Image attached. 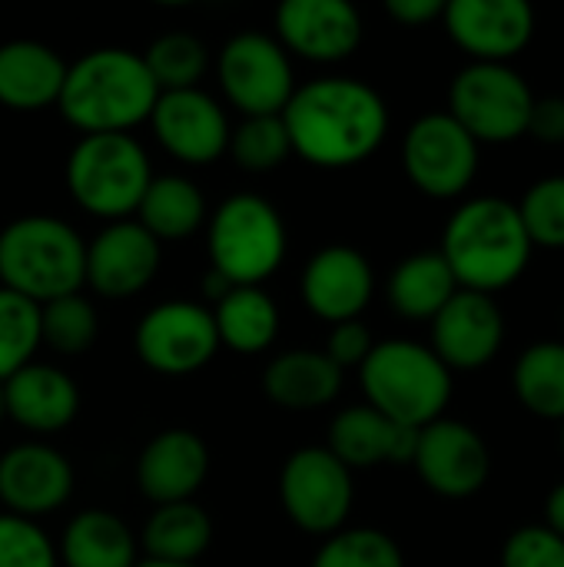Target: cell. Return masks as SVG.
<instances>
[{"label":"cell","mask_w":564,"mask_h":567,"mask_svg":"<svg viewBox=\"0 0 564 567\" xmlns=\"http://www.w3.org/2000/svg\"><path fill=\"white\" fill-rule=\"evenodd\" d=\"M293 153L316 169H352L389 136V106L376 86L356 76L299 83L283 110Z\"/></svg>","instance_id":"cell-1"},{"label":"cell","mask_w":564,"mask_h":567,"mask_svg":"<svg viewBox=\"0 0 564 567\" xmlns=\"http://www.w3.org/2000/svg\"><path fill=\"white\" fill-rule=\"evenodd\" d=\"M160 86L150 76L143 53L126 47H96L66 63V80L57 100L63 120L80 136L130 133L150 120Z\"/></svg>","instance_id":"cell-2"},{"label":"cell","mask_w":564,"mask_h":567,"mask_svg":"<svg viewBox=\"0 0 564 567\" xmlns=\"http://www.w3.org/2000/svg\"><path fill=\"white\" fill-rule=\"evenodd\" d=\"M532 249L519 206L499 196H479L449 216L439 252L459 289L492 296L529 269Z\"/></svg>","instance_id":"cell-3"},{"label":"cell","mask_w":564,"mask_h":567,"mask_svg":"<svg viewBox=\"0 0 564 567\" xmlns=\"http://www.w3.org/2000/svg\"><path fill=\"white\" fill-rule=\"evenodd\" d=\"M86 243L57 216L30 213L0 229V289H10L33 306L83 292Z\"/></svg>","instance_id":"cell-4"},{"label":"cell","mask_w":564,"mask_h":567,"mask_svg":"<svg viewBox=\"0 0 564 567\" xmlns=\"http://www.w3.org/2000/svg\"><path fill=\"white\" fill-rule=\"evenodd\" d=\"M359 385L369 409L409 429H425L445 419L452 402V372L429 346L412 339L376 342L359 365Z\"/></svg>","instance_id":"cell-5"},{"label":"cell","mask_w":564,"mask_h":567,"mask_svg":"<svg viewBox=\"0 0 564 567\" xmlns=\"http://www.w3.org/2000/svg\"><path fill=\"white\" fill-rule=\"evenodd\" d=\"M153 176L150 153L133 133L80 136L63 169L70 199L103 223L133 219Z\"/></svg>","instance_id":"cell-6"},{"label":"cell","mask_w":564,"mask_h":567,"mask_svg":"<svg viewBox=\"0 0 564 567\" xmlns=\"http://www.w3.org/2000/svg\"><path fill=\"white\" fill-rule=\"evenodd\" d=\"M289 249L283 213L259 193H233L206 219L209 269L233 286H263Z\"/></svg>","instance_id":"cell-7"},{"label":"cell","mask_w":564,"mask_h":567,"mask_svg":"<svg viewBox=\"0 0 564 567\" xmlns=\"http://www.w3.org/2000/svg\"><path fill=\"white\" fill-rule=\"evenodd\" d=\"M535 93L509 63H469L449 86V116L482 143H515L529 130Z\"/></svg>","instance_id":"cell-8"},{"label":"cell","mask_w":564,"mask_h":567,"mask_svg":"<svg viewBox=\"0 0 564 567\" xmlns=\"http://www.w3.org/2000/svg\"><path fill=\"white\" fill-rule=\"evenodd\" d=\"M352 472L326 445H306L286 458L279 472V505L299 532L312 538L342 532L352 515Z\"/></svg>","instance_id":"cell-9"},{"label":"cell","mask_w":564,"mask_h":567,"mask_svg":"<svg viewBox=\"0 0 564 567\" xmlns=\"http://www.w3.org/2000/svg\"><path fill=\"white\" fill-rule=\"evenodd\" d=\"M216 76L226 103L243 116H283L299 86L293 56L276 37L259 30H243L223 43Z\"/></svg>","instance_id":"cell-10"},{"label":"cell","mask_w":564,"mask_h":567,"mask_svg":"<svg viewBox=\"0 0 564 567\" xmlns=\"http://www.w3.org/2000/svg\"><path fill=\"white\" fill-rule=\"evenodd\" d=\"M140 362L166 379H183L206 369L219 352V336L209 306L166 299L143 312L133 332Z\"/></svg>","instance_id":"cell-11"},{"label":"cell","mask_w":564,"mask_h":567,"mask_svg":"<svg viewBox=\"0 0 564 567\" xmlns=\"http://www.w3.org/2000/svg\"><path fill=\"white\" fill-rule=\"evenodd\" d=\"M402 169L419 193L459 199L475 183L479 143L449 113H425L406 130Z\"/></svg>","instance_id":"cell-12"},{"label":"cell","mask_w":564,"mask_h":567,"mask_svg":"<svg viewBox=\"0 0 564 567\" xmlns=\"http://www.w3.org/2000/svg\"><path fill=\"white\" fill-rule=\"evenodd\" d=\"M146 123L163 153H170L183 166L216 163L226 153L233 130L223 103L199 86L160 93Z\"/></svg>","instance_id":"cell-13"},{"label":"cell","mask_w":564,"mask_h":567,"mask_svg":"<svg viewBox=\"0 0 564 567\" xmlns=\"http://www.w3.org/2000/svg\"><path fill=\"white\" fill-rule=\"evenodd\" d=\"M412 465L422 485L432 488L435 495L472 498L475 492L485 488L492 475V452L472 425L459 419H439L419 429Z\"/></svg>","instance_id":"cell-14"},{"label":"cell","mask_w":564,"mask_h":567,"mask_svg":"<svg viewBox=\"0 0 564 567\" xmlns=\"http://www.w3.org/2000/svg\"><path fill=\"white\" fill-rule=\"evenodd\" d=\"M163 246L136 223L120 219L106 223L90 243H86V282L90 292L100 299H133L140 296L160 272Z\"/></svg>","instance_id":"cell-15"},{"label":"cell","mask_w":564,"mask_h":567,"mask_svg":"<svg viewBox=\"0 0 564 567\" xmlns=\"http://www.w3.org/2000/svg\"><path fill=\"white\" fill-rule=\"evenodd\" d=\"M442 23L472 63H509L535 37V10L525 0H452Z\"/></svg>","instance_id":"cell-16"},{"label":"cell","mask_w":564,"mask_h":567,"mask_svg":"<svg viewBox=\"0 0 564 567\" xmlns=\"http://www.w3.org/2000/svg\"><path fill=\"white\" fill-rule=\"evenodd\" d=\"M73 495V465L47 442H20L0 455V505L7 515L37 522L60 512Z\"/></svg>","instance_id":"cell-17"},{"label":"cell","mask_w":564,"mask_h":567,"mask_svg":"<svg viewBox=\"0 0 564 567\" xmlns=\"http://www.w3.org/2000/svg\"><path fill=\"white\" fill-rule=\"evenodd\" d=\"M276 40L289 56L342 63L362 43V13L349 0H286L276 10Z\"/></svg>","instance_id":"cell-18"},{"label":"cell","mask_w":564,"mask_h":567,"mask_svg":"<svg viewBox=\"0 0 564 567\" xmlns=\"http://www.w3.org/2000/svg\"><path fill=\"white\" fill-rule=\"evenodd\" d=\"M432 326V352L449 372L485 369L505 342V316L499 302L485 292L459 289Z\"/></svg>","instance_id":"cell-19"},{"label":"cell","mask_w":564,"mask_h":567,"mask_svg":"<svg viewBox=\"0 0 564 567\" xmlns=\"http://www.w3.org/2000/svg\"><path fill=\"white\" fill-rule=\"evenodd\" d=\"M299 292L316 319L329 326L352 322L376 296V272L359 249L332 243L309 256L299 276Z\"/></svg>","instance_id":"cell-20"},{"label":"cell","mask_w":564,"mask_h":567,"mask_svg":"<svg viewBox=\"0 0 564 567\" xmlns=\"http://www.w3.org/2000/svg\"><path fill=\"white\" fill-rule=\"evenodd\" d=\"M209 475V449L189 429H166L153 435L136 458V488L160 505L193 502Z\"/></svg>","instance_id":"cell-21"},{"label":"cell","mask_w":564,"mask_h":567,"mask_svg":"<svg viewBox=\"0 0 564 567\" xmlns=\"http://www.w3.org/2000/svg\"><path fill=\"white\" fill-rule=\"evenodd\" d=\"M3 405L17 429L47 439L73 425L80 415V389L57 365L30 362L3 382Z\"/></svg>","instance_id":"cell-22"},{"label":"cell","mask_w":564,"mask_h":567,"mask_svg":"<svg viewBox=\"0 0 564 567\" xmlns=\"http://www.w3.org/2000/svg\"><path fill=\"white\" fill-rule=\"evenodd\" d=\"M419 429L396 425L369 405L342 409L329 425L326 449L352 472L376 465H412Z\"/></svg>","instance_id":"cell-23"},{"label":"cell","mask_w":564,"mask_h":567,"mask_svg":"<svg viewBox=\"0 0 564 567\" xmlns=\"http://www.w3.org/2000/svg\"><path fill=\"white\" fill-rule=\"evenodd\" d=\"M66 80V60L40 40L0 43V106L40 113L57 106Z\"/></svg>","instance_id":"cell-24"},{"label":"cell","mask_w":564,"mask_h":567,"mask_svg":"<svg viewBox=\"0 0 564 567\" xmlns=\"http://www.w3.org/2000/svg\"><path fill=\"white\" fill-rule=\"evenodd\" d=\"M346 372L316 349L279 352L263 372V395L286 412H316L339 399Z\"/></svg>","instance_id":"cell-25"},{"label":"cell","mask_w":564,"mask_h":567,"mask_svg":"<svg viewBox=\"0 0 564 567\" xmlns=\"http://www.w3.org/2000/svg\"><path fill=\"white\" fill-rule=\"evenodd\" d=\"M57 558L63 567H136L140 561L130 525L103 508H86L66 522Z\"/></svg>","instance_id":"cell-26"},{"label":"cell","mask_w":564,"mask_h":567,"mask_svg":"<svg viewBox=\"0 0 564 567\" xmlns=\"http://www.w3.org/2000/svg\"><path fill=\"white\" fill-rule=\"evenodd\" d=\"M133 219L163 246V243H180L199 233L209 219V206H206L203 189L189 176L163 173V176H153V183L146 186Z\"/></svg>","instance_id":"cell-27"},{"label":"cell","mask_w":564,"mask_h":567,"mask_svg":"<svg viewBox=\"0 0 564 567\" xmlns=\"http://www.w3.org/2000/svg\"><path fill=\"white\" fill-rule=\"evenodd\" d=\"M209 312L219 349L236 355H263L279 336V306L263 286H233Z\"/></svg>","instance_id":"cell-28"},{"label":"cell","mask_w":564,"mask_h":567,"mask_svg":"<svg viewBox=\"0 0 564 567\" xmlns=\"http://www.w3.org/2000/svg\"><path fill=\"white\" fill-rule=\"evenodd\" d=\"M459 292V282L442 259V252H412L406 256L386 286L389 306L409 322H432L442 306Z\"/></svg>","instance_id":"cell-29"},{"label":"cell","mask_w":564,"mask_h":567,"mask_svg":"<svg viewBox=\"0 0 564 567\" xmlns=\"http://www.w3.org/2000/svg\"><path fill=\"white\" fill-rule=\"evenodd\" d=\"M140 545L153 561L199 565V558L213 545V518L196 502L160 505L146 518Z\"/></svg>","instance_id":"cell-30"},{"label":"cell","mask_w":564,"mask_h":567,"mask_svg":"<svg viewBox=\"0 0 564 567\" xmlns=\"http://www.w3.org/2000/svg\"><path fill=\"white\" fill-rule=\"evenodd\" d=\"M515 399L539 419H564V342L529 346L512 372Z\"/></svg>","instance_id":"cell-31"},{"label":"cell","mask_w":564,"mask_h":567,"mask_svg":"<svg viewBox=\"0 0 564 567\" xmlns=\"http://www.w3.org/2000/svg\"><path fill=\"white\" fill-rule=\"evenodd\" d=\"M150 76L156 80L160 93L170 90H193L209 70V50L193 33H163L143 53Z\"/></svg>","instance_id":"cell-32"},{"label":"cell","mask_w":564,"mask_h":567,"mask_svg":"<svg viewBox=\"0 0 564 567\" xmlns=\"http://www.w3.org/2000/svg\"><path fill=\"white\" fill-rule=\"evenodd\" d=\"M96 336L100 319L83 292L40 306V346L53 349L57 355H83L93 349Z\"/></svg>","instance_id":"cell-33"},{"label":"cell","mask_w":564,"mask_h":567,"mask_svg":"<svg viewBox=\"0 0 564 567\" xmlns=\"http://www.w3.org/2000/svg\"><path fill=\"white\" fill-rule=\"evenodd\" d=\"M229 159L246 173H273L293 156L283 116H243L229 130Z\"/></svg>","instance_id":"cell-34"},{"label":"cell","mask_w":564,"mask_h":567,"mask_svg":"<svg viewBox=\"0 0 564 567\" xmlns=\"http://www.w3.org/2000/svg\"><path fill=\"white\" fill-rule=\"evenodd\" d=\"M309 567H406L402 548L379 528H342L322 538Z\"/></svg>","instance_id":"cell-35"},{"label":"cell","mask_w":564,"mask_h":567,"mask_svg":"<svg viewBox=\"0 0 564 567\" xmlns=\"http://www.w3.org/2000/svg\"><path fill=\"white\" fill-rule=\"evenodd\" d=\"M40 349V306L0 289V382L33 362Z\"/></svg>","instance_id":"cell-36"},{"label":"cell","mask_w":564,"mask_h":567,"mask_svg":"<svg viewBox=\"0 0 564 567\" xmlns=\"http://www.w3.org/2000/svg\"><path fill=\"white\" fill-rule=\"evenodd\" d=\"M519 216L532 246L564 249V176H545L532 183L519 203Z\"/></svg>","instance_id":"cell-37"},{"label":"cell","mask_w":564,"mask_h":567,"mask_svg":"<svg viewBox=\"0 0 564 567\" xmlns=\"http://www.w3.org/2000/svg\"><path fill=\"white\" fill-rule=\"evenodd\" d=\"M57 545L27 518L0 512V567H57Z\"/></svg>","instance_id":"cell-38"},{"label":"cell","mask_w":564,"mask_h":567,"mask_svg":"<svg viewBox=\"0 0 564 567\" xmlns=\"http://www.w3.org/2000/svg\"><path fill=\"white\" fill-rule=\"evenodd\" d=\"M502 567H564V538L545 525L515 528L502 548Z\"/></svg>","instance_id":"cell-39"},{"label":"cell","mask_w":564,"mask_h":567,"mask_svg":"<svg viewBox=\"0 0 564 567\" xmlns=\"http://www.w3.org/2000/svg\"><path fill=\"white\" fill-rule=\"evenodd\" d=\"M372 346H376V339H372L369 326L359 322V319H352V322L332 326L329 342H326V355L346 372V369H359L369 359Z\"/></svg>","instance_id":"cell-40"},{"label":"cell","mask_w":564,"mask_h":567,"mask_svg":"<svg viewBox=\"0 0 564 567\" xmlns=\"http://www.w3.org/2000/svg\"><path fill=\"white\" fill-rule=\"evenodd\" d=\"M529 136L548 146L564 143V96H535L529 113Z\"/></svg>","instance_id":"cell-41"},{"label":"cell","mask_w":564,"mask_h":567,"mask_svg":"<svg viewBox=\"0 0 564 567\" xmlns=\"http://www.w3.org/2000/svg\"><path fill=\"white\" fill-rule=\"evenodd\" d=\"M445 10L442 0H386V13L402 27H425Z\"/></svg>","instance_id":"cell-42"},{"label":"cell","mask_w":564,"mask_h":567,"mask_svg":"<svg viewBox=\"0 0 564 567\" xmlns=\"http://www.w3.org/2000/svg\"><path fill=\"white\" fill-rule=\"evenodd\" d=\"M545 528H552L558 538H564V482L552 488V495L545 498Z\"/></svg>","instance_id":"cell-43"},{"label":"cell","mask_w":564,"mask_h":567,"mask_svg":"<svg viewBox=\"0 0 564 567\" xmlns=\"http://www.w3.org/2000/svg\"><path fill=\"white\" fill-rule=\"evenodd\" d=\"M136 567H199V565H173V561H153V558H140Z\"/></svg>","instance_id":"cell-44"},{"label":"cell","mask_w":564,"mask_h":567,"mask_svg":"<svg viewBox=\"0 0 564 567\" xmlns=\"http://www.w3.org/2000/svg\"><path fill=\"white\" fill-rule=\"evenodd\" d=\"M3 419H7V405H3V382H0V425H3Z\"/></svg>","instance_id":"cell-45"},{"label":"cell","mask_w":564,"mask_h":567,"mask_svg":"<svg viewBox=\"0 0 564 567\" xmlns=\"http://www.w3.org/2000/svg\"><path fill=\"white\" fill-rule=\"evenodd\" d=\"M558 442H562V455H564V419H562V432H558Z\"/></svg>","instance_id":"cell-46"},{"label":"cell","mask_w":564,"mask_h":567,"mask_svg":"<svg viewBox=\"0 0 564 567\" xmlns=\"http://www.w3.org/2000/svg\"><path fill=\"white\" fill-rule=\"evenodd\" d=\"M562 326H564V312H562Z\"/></svg>","instance_id":"cell-47"}]
</instances>
